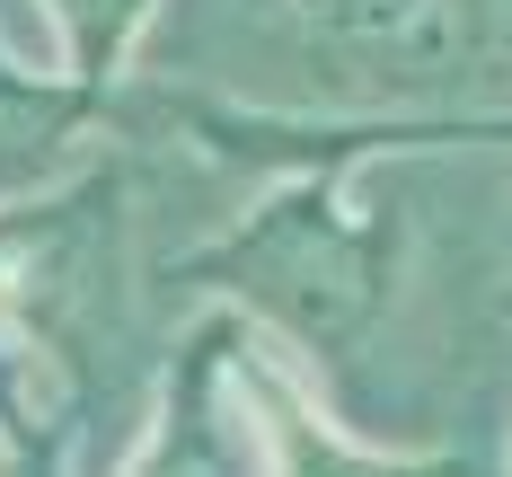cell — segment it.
<instances>
[{
  "instance_id": "cell-1",
  "label": "cell",
  "mask_w": 512,
  "mask_h": 477,
  "mask_svg": "<svg viewBox=\"0 0 512 477\" xmlns=\"http://www.w3.org/2000/svg\"><path fill=\"white\" fill-rule=\"evenodd\" d=\"M318 18L380 71H442L460 53V0H318Z\"/></svg>"
},
{
  "instance_id": "cell-2",
  "label": "cell",
  "mask_w": 512,
  "mask_h": 477,
  "mask_svg": "<svg viewBox=\"0 0 512 477\" xmlns=\"http://www.w3.org/2000/svg\"><path fill=\"white\" fill-rule=\"evenodd\" d=\"M89 106V89L71 80H27L9 53H0V168H27V159L45 151V142H62V124Z\"/></svg>"
},
{
  "instance_id": "cell-3",
  "label": "cell",
  "mask_w": 512,
  "mask_h": 477,
  "mask_svg": "<svg viewBox=\"0 0 512 477\" xmlns=\"http://www.w3.org/2000/svg\"><path fill=\"white\" fill-rule=\"evenodd\" d=\"M133 9H142V0H53V18H62V36H71L80 89L115 71V53H124V36H133Z\"/></svg>"
}]
</instances>
